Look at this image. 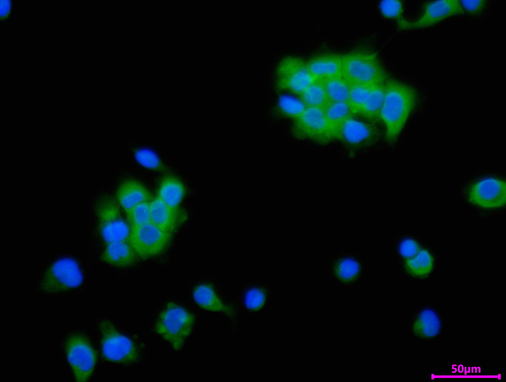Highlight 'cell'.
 Segmentation results:
<instances>
[{"label":"cell","mask_w":506,"mask_h":382,"mask_svg":"<svg viewBox=\"0 0 506 382\" xmlns=\"http://www.w3.org/2000/svg\"><path fill=\"white\" fill-rule=\"evenodd\" d=\"M198 320V313L189 303L176 297H168L154 311L150 331L172 350L179 352L194 334Z\"/></svg>","instance_id":"cell-1"},{"label":"cell","mask_w":506,"mask_h":382,"mask_svg":"<svg viewBox=\"0 0 506 382\" xmlns=\"http://www.w3.org/2000/svg\"><path fill=\"white\" fill-rule=\"evenodd\" d=\"M95 329L104 361L128 368L144 361L146 344L138 334L124 329L106 316L97 318Z\"/></svg>","instance_id":"cell-2"},{"label":"cell","mask_w":506,"mask_h":382,"mask_svg":"<svg viewBox=\"0 0 506 382\" xmlns=\"http://www.w3.org/2000/svg\"><path fill=\"white\" fill-rule=\"evenodd\" d=\"M60 346L73 380L89 381L98 365L100 352L96 339L86 329L72 328L63 334Z\"/></svg>","instance_id":"cell-3"},{"label":"cell","mask_w":506,"mask_h":382,"mask_svg":"<svg viewBox=\"0 0 506 382\" xmlns=\"http://www.w3.org/2000/svg\"><path fill=\"white\" fill-rule=\"evenodd\" d=\"M417 100V93L411 86L394 79L386 81L380 120L385 126L387 142L393 144L397 140Z\"/></svg>","instance_id":"cell-4"},{"label":"cell","mask_w":506,"mask_h":382,"mask_svg":"<svg viewBox=\"0 0 506 382\" xmlns=\"http://www.w3.org/2000/svg\"><path fill=\"white\" fill-rule=\"evenodd\" d=\"M86 281L82 264L71 256H61L53 261L41 273L37 282L39 293L53 296L75 292Z\"/></svg>","instance_id":"cell-5"},{"label":"cell","mask_w":506,"mask_h":382,"mask_svg":"<svg viewBox=\"0 0 506 382\" xmlns=\"http://www.w3.org/2000/svg\"><path fill=\"white\" fill-rule=\"evenodd\" d=\"M341 76L351 85L384 84L387 76L375 53L356 51L341 55Z\"/></svg>","instance_id":"cell-6"},{"label":"cell","mask_w":506,"mask_h":382,"mask_svg":"<svg viewBox=\"0 0 506 382\" xmlns=\"http://www.w3.org/2000/svg\"><path fill=\"white\" fill-rule=\"evenodd\" d=\"M292 132L297 138L309 139L320 144H326L335 139L333 130L321 108L306 107L294 120Z\"/></svg>","instance_id":"cell-7"},{"label":"cell","mask_w":506,"mask_h":382,"mask_svg":"<svg viewBox=\"0 0 506 382\" xmlns=\"http://www.w3.org/2000/svg\"><path fill=\"white\" fill-rule=\"evenodd\" d=\"M172 234L152 222L131 228L128 239L137 257L146 259L163 253L168 248Z\"/></svg>","instance_id":"cell-8"},{"label":"cell","mask_w":506,"mask_h":382,"mask_svg":"<svg viewBox=\"0 0 506 382\" xmlns=\"http://www.w3.org/2000/svg\"><path fill=\"white\" fill-rule=\"evenodd\" d=\"M334 133L335 139L354 148L372 146L380 137V130L374 124L360 120L354 115L337 126Z\"/></svg>","instance_id":"cell-9"},{"label":"cell","mask_w":506,"mask_h":382,"mask_svg":"<svg viewBox=\"0 0 506 382\" xmlns=\"http://www.w3.org/2000/svg\"><path fill=\"white\" fill-rule=\"evenodd\" d=\"M277 86L300 95L316 81L310 73L307 62L296 57H288L282 60L277 69Z\"/></svg>","instance_id":"cell-10"},{"label":"cell","mask_w":506,"mask_h":382,"mask_svg":"<svg viewBox=\"0 0 506 382\" xmlns=\"http://www.w3.org/2000/svg\"><path fill=\"white\" fill-rule=\"evenodd\" d=\"M467 199L471 204L484 209L502 207L506 201V182L494 176L481 178L469 187Z\"/></svg>","instance_id":"cell-11"},{"label":"cell","mask_w":506,"mask_h":382,"mask_svg":"<svg viewBox=\"0 0 506 382\" xmlns=\"http://www.w3.org/2000/svg\"><path fill=\"white\" fill-rule=\"evenodd\" d=\"M465 13L459 0H439L426 3L422 15L416 20L399 21L402 29H417L434 25L444 19Z\"/></svg>","instance_id":"cell-12"},{"label":"cell","mask_w":506,"mask_h":382,"mask_svg":"<svg viewBox=\"0 0 506 382\" xmlns=\"http://www.w3.org/2000/svg\"><path fill=\"white\" fill-rule=\"evenodd\" d=\"M408 326L411 333L415 337L422 340H430L441 333L442 320L435 307L424 305L413 313Z\"/></svg>","instance_id":"cell-13"},{"label":"cell","mask_w":506,"mask_h":382,"mask_svg":"<svg viewBox=\"0 0 506 382\" xmlns=\"http://www.w3.org/2000/svg\"><path fill=\"white\" fill-rule=\"evenodd\" d=\"M150 206L151 222L171 234L187 219L183 210L170 207L158 197L150 201Z\"/></svg>","instance_id":"cell-14"},{"label":"cell","mask_w":506,"mask_h":382,"mask_svg":"<svg viewBox=\"0 0 506 382\" xmlns=\"http://www.w3.org/2000/svg\"><path fill=\"white\" fill-rule=\"evenodd\" d=\"M331 275L338 282L350 285L357 281L362 274V262L357 256L342 254L335 256L330 263Z\"/></svg>","instance_id":"cell-15"},{"label":"cell","mask_w":506,"mask_h":382,"mask_svg":"<svg viewBox=\"0 0 506 382\" xmlns=\"http://www.w3.org/2000/svg\"><path fill=\"white\" fill-rule=\"evenodd\" d=\"M189 295L192 302L203 310L226 312L229 310L214 285L210 282L195 284L190 289Z\"/></svg>","instance_id":"cell-16"},{"label":"cell","mask_w":506,"mask_h":382,"mask_svg":"<svg viewBox=\"0 0 506 382\" xmlns=\"http://www.w3.org/2000/svg\"><path fill=\"white\" fill-rule=\"evenodd\" d=\"M116 198L119 206L127 212L140 203L151 201L152 196L148 189L140 182L127 179L117 188Z\"/></svg>","instance_id":"cell-17"},{"label":"cell","mask_w":506,"mask_h":382,"mask_svg":"<svg viewBox=\"0 0 506 382\" xmlns=\"http://www.w3.org/2000/svg\"><path fill=\"white\" fill-rule=\"evenodd\" d=\"M307 64L316 80L323 81L341 76V55L333 53L318 55L310 59Z\"/></svg>","instance_id":"cell-18"},{"label":"cell","mask_w":506,"mask_h":382,"mask_svg":"<svg viewBox=\"0 0 506 382\" xmlns=\"http://www.w3.org/2000/svg\"><path fill=\"white\" fill-rule=\"evenodd\" d=\"M137 257L130 243L127 241H123L107 244L101 255V259L112 266L124 269L132 266Z\"/></svg>","instance_id":"cell-19"},{"label":"cell","mask_w":506,"mask_h":382,"mask_svg":"<svg viewBox=\"0 0 506 382\" xmlns=\"http://www.w3.org/2000/svg\"><path fill=\"white\" fill-rule=\"evenodd\" d=\"M186 192L183 183L175 176L167 175L161 179L158 188V198L168 206L179 207Z\"/></svg>","instance_id":"cell-20"},{"label":"cell","mask_w":506,"mask_h":382,"mask_svg":"<svg viewBox=\"0 0 506 382\" xmlns=\"http://www.w3.org/2000/svg\"><path fill=\"white\" fill-rule=\"evenodd\" d=\"M131 227L121 217L108 222L100 223L99 233L107 244L128 241Z\"/></svg>","instance_id":"cell-21"},{"label":"cell","mask_w":506,"mask_h":382,"mask_svg":"<svg viewBox=\"0 0 506 382\" xmlns=\"http://www.w3.org/2000/svg\"><path fill=\"white\" fill-rule=\"evenodd\" d=\"M384 97V84L373 85L369 97L358 114L374 124L380 121Z\"/></svg>","instance_id":"cell-22"},{"label":"cell","mask_w":506,"mask_h":382,"mask_svg":"<svg viewBox=\"0 0 506 382\" xmlns=\"http://www.w3.org/2000/svg\"><path fill=\"white\" fill-rule=\"evenodd\" d=\"M433 259L430 253L426 250H420L413 256L407 258L405 267L412 276L423 277L428 275L432 270Z\"/></svg>","instance_id":"cell-23"},{"label":"cell","mask_w":506,"mask_h":382,"mask_svg":"<svg viewBox=\"0 0 506 382\" xmlns=\"http://www.w3.org/2000/svg\"><path fill=\"white\" fill-rule=\"evenodd\" d=\"M323 109L325 117L333 131L337 126L349 117L355 115L348 101H329Z\"/></svg>","instance_id":"cell-24"},{"label":"cell","mask_w":506,"mask_h":382,"mask_svg":"<svg viewBox=\"0 0 506 382\" xmlns=\"http://www.w3.org/2000/svg\"><path fill=\"white\" fill-rule=\"evenodd\" d=\"M299 96L305 107L323 108L330 101L322 81L314 82Z\"/></svg>","instance_id":"cell-25"},{"label":"cell","mask_w":506,"mask_h":382,"mask_svg":"<svg viewBox=\"0 0 506 382\" xmlns=\"http://www.w3.org/2000/svg\"><path fill=\"white\" fill-rule=\"evenodd\" d=\"M95 214L100 223L121 218V211L117 201L108 195L99 197L94 204Z\"/></svg>","instance_id":"cell-26"},{"label":"cell","mask_w":506,"mask_h":382,"mask_svg":"<svg viewBox=\"0 0 506 382\" xmlns=\"http://www.w3.org/2000/svg\"><path fill=\"white\" fill-rule=\"evenodd\" d=\"M322 82L330 101H348L350 85L342 76Z\"/></svg>","instance_id":"cell-27"},{"label":"cell","mask_w":506,"mask_h":382,"mask_svg":"<svg viewBox=\"0 0 506 382\" xmlns=\"http://www.w3.org/2000/svg\"><path fill=\"white\" fill-rule=\"evenodd\" d=\"M268 297L267 290L259 285L250 286L244 292L242 300L248 310L255 311L261 308Z\"/></svg>","instance_id":"cell-28"},{"label":"cell","mask_w":506,"mask_h":382,"mask_svg":"<svg viewBox=\"0 0 506 382\" xmlns=\"http://www.w3.org/2000/svg\"><path fill=\"white\" fill-rule=\"evenodd\" d=\"M305 107L300 100L287 95L281 96L277 104V110L280 115L294 120L301 114Z\"/></svg>","instance_id":"cell-29"},{"label":"cell","mask_w":506,"mask_h":382,"mask_svg":"<svg viewBox=\"0 0 506 382\" xmlns=\"http://www.w3.org/2000/svg\"><path fill=\"white\" fill-rule=\"evenodd\" d=\"M373 86L363 85H350L348 102L354 114L359 113L369 97Z\"/></svg>","instance_id":"cell-30"},{"label":"cell","mask_w":506,"mask_h":382,"mask_svg":"<svg viewBox=\"0 0 506 382\" xmlns=\"http://www.w3.org/2000/svg\"><path fill=\"white\" fill-rule=\"evenodd\" d=\"M128 223L131 228L142 226L151 222L150 202L140 203L126 212Z\"/></svg>","instance_id":"cell-31"},{"label":"cell","mask_w":506,"mask_h":382,"mask_svg":"<svg viewBox=\"0 0 506 382\" xmlns=\"http://www.w3.org/2000/svg\"><path fill=\"white\" fill-rule=\"evenodd\" d=\"M134 156L142 166L155 171H164L165 167L158 156L151 149L141 148L135 150Z\"/></svg>","instance_id":"cell-32"},{"label":"cell","mask_w":506,"mask_h":382,"mask_svg":"<svg viewBox=\"0 0 506 382\" xmlns=\"http://www.w3.org/2000/svg\"><path fill=\"white\" fill-rule=\"evenodd\" d=\"M419 250L418 243L411 238L404 239L398 246V251L400 255L407 259L415 255Z\"/></svg>","instance_id":"cell-33"},{"label":"cell","mask_w":506,"mask_h":382,"mask_svg":"<svg viewBox=\"0 0 506 382\" xmlns=\"http://www.w3.org/2000/svg\"><path fill=\"white\" fill-rule=\"evenodd\" d=\"M381 7L383 14L390 18H400L403 12L402 4L399 0L385 1Z\"/></svg>","instance_id":"cell-34"},{"label":"cell","mask_w":506,"mask_h":382,"mask_svg":"<svg viewBox=\"0 0 506 382\" xmlns=\"http://www.w3.org/2000/svg\"><path fill=\"white\" fill-rule=\"evenodd\" d=\"M464 11L471 15L480 13L484 9L486 1L484 0H460Z\"/></svg>","instance_id":"cell-35"},{"label":"cell","mask_w":506,"mask_h":382,"mask_svg":"<svg viewBox=\"0 0 506 382\" xmlns=\"http://www.w3.org/2000/svg\"><path fill=\"white\" fill-rule=\"evenodd\" d=\"M11 2L8 0H1L0 2V13L1 16L7 15L11 8Z\"/></svg>","instance_id":"cell-36"}]
</instances>
